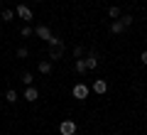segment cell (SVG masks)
I'll return each instance as SVG.
<instances>
[{"instance_id": "cell-3", "label": "cell", "mask_w": 147, "mask_h": 135, "mask_svg": "<svg viewBox=\"0 0 147 135\" xmlns=\"http://www.w3.org/2000/svg\"><path fill=\"white\" fill-rule=\"evenodd\" d=\"M74 98H79V101H84L86 96H88V86H86V83H76V86H74Z\"/></svg>"}, {"instance_id": "cell-11", "label": "cell", "mask_w": 147, "mask_h": 135, "mask_svg": "<svg viewBox=\"0 0 147 135\" xmlns=\"http://www.w3.org/2000/svg\"><path fill=\"white\" fill-rule=\"evenodd\" d=\"M74 69H76V74H86V71H88V69H86V62H84V59H76Z\"/></svg>"}, {"instance_id": "cell-14", "label": "cell", "mask_w": 147, "mask_h": 135, "mask_svg": "<svg viewBox=\"0 0 147 135\" xmlns=\"http://www.w3.org/2000/svg\"><path fill=\"white\" fill-rule=\"evenodd\" d=\"M12 17H15V10H5V12H0V20H3V22H10Z\"/></svg>"}, {"instance_id": "cell-22", "label": "cell", "mask_w": 147, "mask_h": 135, "mask_svg": "<svg viewBox=\"0 0 147 135\" xmlns=\"http://www.w3.org/2000/svg\"><path fill=\"white\" fill-rule=\"evenodd\" d=\"M34 3H42V0H34Z\"/></svg>"}, {"instance_id": "cell-12", "label": "cell", "mask_w": 147, "mask_h": 135, "mask_svg": "<svg viewBox=\"0 0 147 135\" xmlns=\"http://www.w3.org/2000/svg\"><path fill=\"white\" fill-rule=\"evenodd\" d=\"M5 101H7V103H15V101H17V91H15V88H7Z\"/></svg>"}, {"instance_id": "cell-2", "label": "cell", "mask_w": 147, "mask_h": 135, "mask_svg": "<svg viewBox=\"0 0 147 135\" xmlns=\"http://www.w3.org/2000/svg\"><path fill=\"white\" fill-rule=\"evenodd\" d=\"M59 133H61V135H74V133H76V123H74V120H61Z\"/></svg>"}, {"instance_id": "cell-13", "label": "cell", "mask_w": 147, "mask_h": 135, "mask_svg": "<svg viewBox=\"0 0 147 135\" xmlns=\"http://www.w3.org/2000/svg\"><path fill=\"white\" fill-rule=\"evenodd\" d=\"M49 47H64V39H61V37H49Z\"/></svg>"}, {"instance_id": "cell-18", "label": "cell", "mask_w": 147, "mask_h": 135, "mask_svg": "<svg viewBox=\"0 0 147 135\" xmlns=\"http://www.w3.org/2000/svg\"><path fill=\"white\" fill-rule=\"evenodd\" d=\"M120 22H123L125 27H130V25H132V15H123V20H120Z\"/></svg>"}, {"instance_id": "cell-5", "label": "cell", "mask_w": 147, "mask_h": 135, "mask_svg": "<svg viewBox=\"0 0 147 135\" xmlns=\"http://www.w3.org/2000/svg\"><path fill=\"white\" fill-rule=\"evenodd\" d=\"M93 91L103 96L105 91H108V81H105V79H96V81H93Z\"/></svg>"}, {"instance_id": "cell-20", "label": "cell", "mask_w": 147, "mask_h": 135, "mask_svg": "<svg viewBox=\"0 0 147 135\" xmlns=\"http://www.w3.org/2000/svg\"><path fill=\"white\" fill-rule=\"evenodd\" d=\"M81 54H84V49H81V47H74V57L81 59Z\"/></svg>"}, {"instance_id": "cell-8", "label": "cell", "mask_w": 147, "mask_h": 135, "mask_svg": "<svg viewBox=\"0 0 147 135\" xmlns=\"http://www.w3.org/2000/svg\"><path fill=\"white\" fill-rule=\"evenodd\" d=\"M123 30H127V27L123 25L120 20H113V22H110V32H113V35H120Z\"/></svg>"}, {"instance_id": "cell-6", "label": "cell", "mask_w": 147, "mask_h": 135, "mask_svg": "<svg viewBox=\"0 0 147 135\" xmlns=\"http://www.w3.org/2000/svg\"><path fill=\"white\" fill-rule=\"evenodd\" d=\"M37 98H39V91H37L34 86H27V88H25V101H30V103H34Z\"/></svg>"}, {"instance_id": "cell-9", "label": "cell", "mask_w": 147, "mask_h": 135, "mask_svg": "<svg viewBox=\"0 0 147 135\" xmlns=\"http://www.w3.org/2000/svg\"><path fill=\"white\" fill-rule=\"evenodd\" d=\"M64 57V47H49V59H61Z\"/></svg>"}, {"instance_id": "cell-7", "label": "cell", "mask_w": 147, "mask_h": 135, "mask_svg": "<svg viewBox=\"0 0 147 135\" xmlns=\"http://www.w3.org/2000/svg\"><path fill=\"white\" fill-rule=\"evenodd\" d=\"M84 62H86V69L91 71V69H96V66H98V54H96V52H91L88 57L84 59Z\"/></svg>"}, {"instance_id": "cell-10", "label": "cell", "mask_w": 147, "mask_h": 135, "mask_svg": "<svg viewBox=\"0 0 147 135\" xmlns=\"http://www.w3.org/2000/svg\"><path fill=\"white\" fill-rule=\"evenodd\" d=\"M39 71L47 76V74H52L54 71V66H52V62H39Z\"/></svg>"}, {"instance_id": "cell-4", "label": "cell", "mask_w": 147, "mask_h": 135, "mask_svg": "<svg viewBox=\"0 0 147 135\" xmlns=\"http://www.w3.org/2000/svg\"><path fill=\"white\" fill-rule=\"evenodd\" d=\"M34 35L39 37V39H47V42H49V37H52V30H49L47 25H39V27H34Z\"/></svg>"}, {"instance_id": "cell-21", "label": "cell", "mask_w": 147, "mask_h": 135, "mask_svg": "<svg viewBox=\"0 0 147 135\" xmlns=\"http://www.w3.org/2000/svg\"><path fill=\"white\" fill-rule=\"evenodd\" d=\"M140 59H142V64H145V66H147V49H145V52H142V57H140Z\"/></svg>"}, {"instance_id": "cell-16", "label": "cell", "mask_w": 147, "mask_h": 135, "mask_svg": "<svg viewBox=\"0 0 147 135\" xmlns=\"http://www.w3.org/2000/svg\"><path fill=\"white\" fill-rule=\"evenodd\" d=\"M108 15H110V17H120V7H115V5L108 7Z\"/></svg>"}, {"instance_id": "cell-1", "label": "cell", "mask_w": 147, "mask_h": 135, "mask_svg": "<svg viewBox=\"0 0 147 135\" xmlns=\"http://www.w3.org/2000/svg\"><path fill=\"white\" fill-rule=\"evenodd\" d=\"M15 15L20 17V20H25V22H30V20H32V10H30V7L25 5V3H22V5H17V7H15Z\"/></svg>"}, {"instance_id": "cell-19", "label": "cell", "mask_w": 147, "mask_h": 135, "mask_svg": "<svg viewBox=\"0 0 147 135\" xmlns=\"http://www.w3.org/2000/svg\"><path fill=\"white\" fill-rule=\"evenodd\" d=\"M17 57H20V59H27V49L20 47V49H17Z\"/></svg>"}, {"instance_id": "cell-15", "label": "cell", "mask_w": 147, "mask_h": 135, "mask_svg": "<svg viewBox=\"0 0 147 135\" xmlns=\"http://www.w3.org/2000/svg\"><path fill=\"white\" fill-rule=\"evenodd\" d=\"M32 81H34V76H32L30 71H25V74H22V83H25V86H32Z\"/></svg>"}, {"instance_id": "cell-17", "label": "cell", "mask_w": 147, "mask_h": 135, "mask_svg": "<svg viewBox=\"0 0 147 135\" xmlns=\"http://www.w3.org/2000/svg\"><path fill=\"white\" fill-rule=\"evenodd\" d=\"M30 35H34V30H32L30 25H25V27H22V37H30Z\"/></svg>"}]
</instances>
